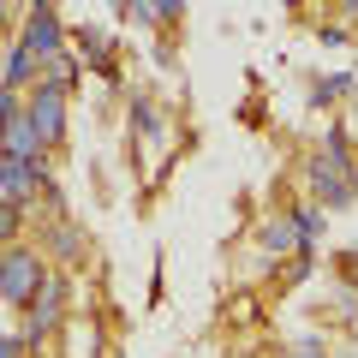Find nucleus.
Returning <instances> with one entry per match:
<instances>
[{"label":"nucleus","mask_w":358,"mask_h":358,"mask_svg":"<svg viewBox=\"0 0 358 358\" xmlns=\"http://www.w3.org/2000/svg\"><path fill=\"white\" fill-rule=\"evenodd\" d=\"M310 185H317L322 209H341V203H352V197H358V167H352V155H346L341 131L322 138V155L310 162Z\"/></svg>","instance_id":"obj_1"},{"label":"nucleus","mask_w":358,"mask_h":358,"mask_svg":"<svg viewBox=\"0 0 358 358\" xmlns=\"http://www.w3.org/2000/svg\"><path fill=\"white\" fill-rule=\"evenodd\" d=\"M60 305H66V281H60V275H48V281H42V293L30 299V334L48 329V322L60 317Z\"/></svg>","instance_id":"obj_6"},{"label":"nucleus","mask_w":358,"mask_h":358,"mask_svg":"<svg viewBox=\"0 0 358 358\" xmlns=\"http://www.w3.org/2000/svg\"><path fill=\"white\" fill-rule=\"evenodd\" d=\"M42 281H48V268L36 263V251L13 245V251H6V268H0V293H6V305H30V299L42 293Z\"/></svg>","instance_id":"obj_2"},{"label":"nucleus","mask_w":358,"mask_h":358,"mask_svg":"<svg viewBox=\"0 0 358 358\" xmlns=\"http://www.w3.org/2000/svg\"><path fill=\"white\" fill-rule=\"evenodd\" d=\"M30 126H36L42 143H60V138H66V90L42 84L36 96H30Z\"/></svg>","instance_id":"obj_3"},{"label":"nucleus","mask_w":358,"mask_h":358,"mask_svg":"<svg viewBox=\"0 0 358 358\" xmlns=\"http://www.w3.org/2000/svg\"><path fill=\"white\" fill-rule=\"evenodd\" d=\"M305 245V227H299V215H275L263 227V251H275V257H287V251H299Z\"/></svg>","instance_id":"obj_7"},{"label":"nucleus","mask_w":358,"mask_h":358,"mask_svg":"<svg viewBox=\"0 0 358 358\" xmlns=\"http://www.w3.org/2000/svg\"><path fill=\"white\" fill-rule=\"evenodd\" d=\"M24 42L36 60H48V54H60V18H54V0H36V13H30V24H24Z\"/></svg>","instance_id":"obj_4"},{"label":"nucleus","mask_w":358,"mask_h":358,"mask_svg":"<svg viewBox=\"0 0 358 358\" xmlns=\"http://www.w3.org/2000/svg\"><path fill=\"white\" fill-rule=\"evenodd\" d=\"M346 90H352V78H322V84H317V102H341Z\"/></svg>","instance_id":"obj_11"},{"label":"nucleus","mask_w":358,"mask_h":358,"mask_svg":"<svg viewBox=\"0 0 358 358\" xmlns=\"http://www.w3.org/2000/svg\"><path fill=\"white\" fill-rule=\"evenodd\" d=\"M352 281H358V257H352Z\"/></svg>","instance_id":"obj_14"},{"label":"nucleus","mask_w":358,"mask_h":358,"mask_svg":"<svg viewBox=\"0 0 358 358\" xmlns=\"http://www.w3.org/2000/svg\"><path fill=\"white\" fill-rule=\"evenodd\" d=\"M305 358H317V352H305Z\"/></svg>","instance_id":"obj_15"},{"label":"nucleus","mask_w":358,"mask_h":358,"mask_svg":"<svg viewBox=\"0 0 358 358\" xmlns=\"http://www.w3.org/2000/svg\"><path fill=\"white\" fill-rule=\"evenodd\" d=\"M30 66H36V54H30L24 42H18V48L6 54V90H18V84H24V78H30Z\"/></svg>","instance_id":"obj_9"},{"label":"nucleus","mask_w":358,"mask_h":358,"mask_svg":"<svg viewBox=\"0 0 358 358\" xmlns=\"http://www.w3.org/2000/svg\"><path fill=\"white\" fill-rule=\"evenodd\" d=\"M42 162H24V155H6V167H0V192H6V203H24L30 192L42 185Z\"/></svg>","instance_id":"obj_5"},{"label":"nucleus","mask_w":358,"mask_h":358,"mask_svg":"<svg viewBox=\"0 0 358 358\" xmlns=\"http://www.w3.org/2000/svg\"><path fill=\"white\" fill-rule=\"evenodd\" d=\"M84 54H90L96 66H102V72L114 66V48H108V36H102V30H84Z\"/></svg>","instance_id":"obj_10"},{"label":"nucleus","mask_w":358,"mask_h":358,"mask_svg":"<svg viewBox=\"0 0 358 358\" xmlns=\"http://www.w3.org/2000/svg\"><path fill=\"white\" fill-rule=\"evenodd\" d=\"M42 84H54V90H72V78H78V60L72 54H48V60H42Z\"/></svg>","instance_id":"obj_8"},{"label":"nucleus","mask_w":358,"mask_h":358,"mask_svg":"<svg viewBox=\"0 0 358 358\" xmlns=\"http://www.w3.org/2000/svg\"><path fill=\"white\" fill-rule=\"evenodd\" d=\"M24 352V341H18V334H6V346H0V358H18Z\"/></svg>","instance_id":"obj_13"},{"label":"nucleus","mask_w":358,"mask_h":358,"mask_svg":"<svg viewBox=\"0 0 358 358\" xmlns=\"http://www.w3.org/2000/svg\"><path fill=\"white\" fill-rule=\"evenodd\" d=\"M299 227H305V239H317L322 233V209H299Z\"/></svg>","instance_id":"obj_12"}]
</instances>
